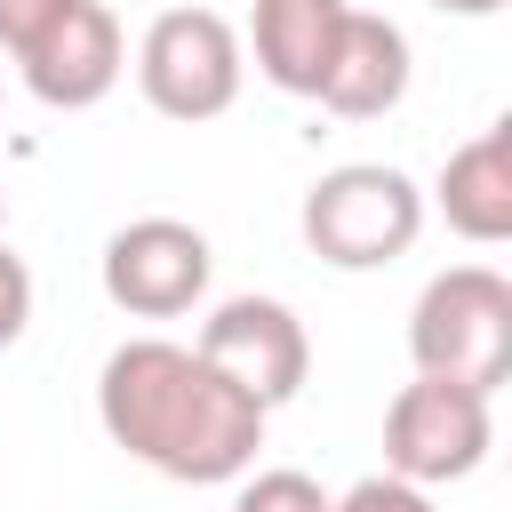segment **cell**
<instances>
[{
	"label": "cell",
	"mask_w": 512,
	"mask_h": 512,
	"mask_svg": "<svg viewBox=\"0 0 512 512\" xmlns=\"http://www.w3.org/2000/svg\"><path fill=\"white\" fill-rule=\"evenodd\" d=\"M96 416L112 448H128L136 464L184 488H224L264 448V408L240 384H224L192 344H168V336H128L104 360Z\"/></svg>",
	"instance_id": "cell-1"
},
{
	"label": "cell",
	"mask_w": 512,
	"mask_h": 512,
	"mask_svg": "<svg viewBox=\"0 0 512 512\" xmlns=\"http://www.w3.org/2000/svg\"><path fill=\"white\" fill-rule=\"evenodd\" d=\"M408 360L416 376H448L496 400V384L512 376V280L488 264H456L424 280L408 312Z\"/></svg>",
	"instance_id": "cell-2"
},
{
	"label": "cell",
	"mask_w": 512,
	"mask_h": 512,
	"mask_svg": "<svg viewBox=\"0 0 512 512\" xmlns=\"http://www.w3.org/2000/svg\"><path fill=\"white\" fill-rule=\"evenodd\" d=\"M304 248L336 272H376L416 248L424 232V192L392 160H344L304 192Z\"/></svg>",
	"instance_id": "cell-3"
},
{
	"label": "cell",
	"mask_w": 512,
	"mask_h": 512,
	"mask_svg": "<svg viewBox=\"0 0 512 512\" xmlns=\"http://www.w3.org/2000/svg\"><path fill=\"white\" fill-rule=\"evenodd\" d=\"M240 32L216 8H168L136 40V88L160 120H216L240 96Z\"/></svg>",
	"instance_id": "cell-4"
},
{
	"label": "cell",
	"mask_w": 512,
	"mask_h": 512,
	"mask_svg": "<svg viewBox=\"0 0 512 512\" xmlns=\"http://www.w3.org/2000/svg\"><path fill=\"white\" fill-rule=\"evenodd\" d=\"M496 424H488V392L472 384H448V376H416L392 392L384 408V472L416 480V488H448V480H472L480 456H488Z\"/></svg>",
	"instance_id": "cell-5"
},
{
	"label": "cell",
	"mask_w": 512,
	"mask_h": 512,
	"mask_svg": "<svg viewBox=\"0 0 512 512\" xmlns=\"http://www.w3.org/2000/svg\"><path fill=\"white\" fill-rule=\"evenodd\" d=\"M224 384H240L264 416L280 400L304 392L312 376V344H304V320L280 304V296H224L208 320H200V344H192Z\"/></svg>",
	"instance_id": "cell-6"
},
{
	"label": "cell",
	"mask_w": 512,
	"mask_h": 512,
	"mask_svg": "<svg viewBox=\"0 0 512 512\" xmlns=\"http://www.w3.org/2000/svg\"><path fill=\"white\" fill-rule=\"evenodd\" d=\"M208 232L184 224V216H136L104 240V296L128 312V320H176L208 296Z\"/></svg>",
	"instance_id": "cell-7"
},
{
	"label": "cell",
	"mask_w": 512,
	"mask_h": 512,
	"mask_svg": "<svg viewBox=\"0 0 512 512\" xmlns=\"http://www.w3.org/2000/svg\"><path fill=\"white\" fill-rule=\"evenodd\" d=\"M24 64V88L48 104V112H88L120 88V16L104 0H64L56 24L16 56Z\"/></svg>",
	"instance_id": "cell-8"
},
{
	"label": "cell",
	"mask_w": 512,
	"mask_h": 512,
	"mask_svg": "<svg viewBox=\"0 0 512 512\" xmlns=\"http://www.w3.org/2000/svg\"><path fill=\"white\" fill-rule=\"evenodd\" d=\"M400 96H408V32H400L392 16L352 8L344 32H336L328 72H320V88H312V104H328L336 120H376V112H392Z\"/></svg>",
	"instance_id": "cell-9"
},
{
	"label": "cell",
	"mask_w": 512,
	"mask_h": 512,
	"mask_svg": "<svg viewBox=\"0 0 512 512\" xmlns=\"http://www.w3.org/2000/svg\"><path fill=\"white\" fill-rule=\"evenodd\" d=\"M448 232H464L472 248H496L512 240V120L480 128L472 144H456L440 160V184H432Z\"/></svg>",
	"instance_id": "cell-10"
},
{
	"label": "cell",
	"mask_w": 512,
	"mask_h": 512,
	"mask_svg": "<svg viewBox=\"0 0 512 512\" xmlns=\"http://www.w3.org/2000/svg\"><path fill=\"white\" fill-rule=\"evenodd\" d=\"M344 16H352V0H256V16H248L256 72L280 96H312L320 72H328V56H336Z\"/></svg>",
	"instance_id": "cell-11"
},
{
	"label": "cell",
	"mask_w": 512,
	"mask_h": 512,
	"mask_svg": "<svg viewBox=\"0 0 512 512\" xmlns=\"http://www.w3.org/2000/svg\"><path fill=\"white\" fill-rule=\"evenodd\" d=\"M232 512H328V488L312 480V472H240V496H232Z\"/></svg>",
	"instance_id": "cell-12"
},
{
	"label": "cell",
	"mask_w": 512,
	"mask_h": 512,
	"mask_svg": "<svg viewBox=\"0 0 512 512\" xmlns=\"http://www.w3.org/2000/svg\"><path fill=\"white\" fill-rule=\"evenodd\" d=\"M328 512H440V504H432V488H416L400 472H368L344 496H328Z\"/></svg>",
	"instance_id": "cell-13"
},
{
	"label": "cell",
	"mask_w": 512,
	"mask_h": 512,
	"mask_svg": "<svg viewBox=\"0 0 512 512\" xmlns=\"http://www.w3.org/2000/svg\"><path fill=\"white\" fill-rule=\"evenodd\" d=\"M24 320H32V272H24V256H8V240H0V352L24 336Z\"/></svg>",
	"instance_id": "cell-14"
},
{
	"label": "cell",
	"mask_w": 512,
	"mask_h": 512,
	"mask_svg": "<svg viewBox=\"0 0 512 512\" xmlns=\"http://www.w3.org/2000/svg\"><path fill=\"white\" fill-rule=\"evenodd\" d=\"M56 8H64V0H0V48H8V56H24V48L56 24Z\"/></svg>",
	"instance_id": "cell-15"
},
{
	"label": "cell",
	"mask_w": 512,
	"mask_h": 512,
	"mask_svg": "<svg viewBox=\"0 0 512 512\" xmlns=\"http://www.w3.org/2000/svg\"><path fill=\"white\" fill-rule=\"evenodd\" d=\"M424 8H440V16H496L504 0H424Z\"/></svg>",
	"instance_id": "cell-16"
},
{
	"label": "cell",
	"mask_w": 512,
	"mask_h": 512,
	"mask_svg": "<svg viewBox=\"0 0 512 512\" xmlns=\"http://www.w3.org/2000/svg\"><path fill=\"white\" fill-rule=\"evenodd\" d=\"M0 224H8V192H0Z\"/></svg>",
	"instance_id": "cell-17"
}]
</instances>
